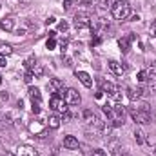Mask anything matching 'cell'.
Segmentation results:
<instances>
[{
  "label": "cell",
  "mask_w": 156,
  "mask_h": 156,
  "mask_svg": "<svg viewBox=\"0 0 156 156\" xmlns=\"http://www.w3.org/2000/svg\"><path fill=\"white\" fill-rule=\"evenodd\" d=\"M75 75H76V78L83 83V87H87V89H91V87H93V78L89 76L85 71H76Z\"/></svg>",
  "instance_id": "cell-10"
},
{
  "label": "cell",
  "mask_w": 156,
  "mask_h": 156,
  "mask_svg": "<svg viewBox=\"0 0 156 156\" xmlns=\"http://www.w3.org/2000/svg\"><path fill=\"white\" fill-rule=\"evenodd\" d=\"M107 66H109V69H111L116 76H122V75L125 73L123 64H120V62H116V60H109V62H107Z\"/></svg>",
  "instance_id": "cell-9"
},
{
  "label": "cell",
  "mask_w": 156,
  "mask_h": 156,
  "mask_svg": "<svg viewBox=\"0 0 156 156\" xmlns=\"http://www.w3.org/2000/svg\"><path fill=\"white\" fill-rule=\"evenodd\" d=\"M102 111H104L107 116H113V107H111V105H107V104H105V105L102 107Z\"/></svg>",
  "instance_id": "cell-30"
},
{
  "label": "cell",
  "mask_w": 156,
  "mask_h": 156,
  "mask_svg": "<svg viewBox=\"0 0 156 156\" xmlns=\"http://www.w3.org/2000/svg\"><path fill=\"white\" fill-rule=\"evenodd\" d=\"M153 154L156 156V145H154V147H153Z\"/></svg>",
  "instance_id": "cell-44"
},
{
  "label": "cell",
  "mask_w": 156,
  "mask_h": 156,
  "mask_svg": "<svg viewBox=\"0 0 156 156\" xmlns=\"http://www.w3.org/2000/svg\"><path fill=\"white\" fill-rule=\"evenodd\" d=\"M16 156H40L38 151H35V147L31 145H20L16 149Z\"/></svg>",
  "instance_id": "cell-8"
},
{
  "label": "cell",
  "mask_w": 156,
  "mask_h": 156,
  "mask_svg": "<svg viewBox=\"0 0 156 156\" xmlns=\"http://www.w3.org/2000/svg\"><path fill=\"white\" fill-rule=\"evenodd\" d=\"M62 58H64V64H66V67H73V60H71L67 55H62Z\"/></svg>",
  "instance_id": "cell-29"
},
{
  "label": "cell",
  "mask_w": 156,
  "mask_h": 156,
  "mask_svg": "<svg viewBox=\"0 0 156 156\" xmlns=\"http://www.w3.org/2000/svg\"><path fill=\"white\" fill-rule=\"evenodd\" d=\"M94 2H96V0H80L78 5H85V7H89V5H94Z\"/></svg>",
  "instance_id": "cell-31"
},
{
  "label": "cell",
  "mask_w": 156,
  "mask_h": 156,
  "mask_svg": "<svg viewBox=\"0 0 156 156\" xmlns=\"http://www.w3.org/2000/svg\"><path fill=\"white\" fill-rule=\"evenodd\" d=\"M147 87H149V93H156V76L147 78Z\"/></svg>",
  "instance_id": "cell-22"
},
{
  "label": "cell",
  "mask_w": 156,
  "mask_h": 156,
  "mask_svg": "<svg viewBox=\"0 0 156 156\" xmlns=\"http://www.w3.org/2000/svg\"><path fill=\"white\" fill-rule=\"evenodd\" d=\"M134 140H136V144H138V145H144V144L147 142L145 133H144L142 129H136V131H134Z\"/></svg>",
  "instance_id": "cell-17"
},
{
  "label": "cell",
  "mask_w": 156,
  "mask_h": 156,
  "mask_svg": "<svg viewBox=\"0 0 156 156\" xmlns=\"http://www.w3.org/2000/svg\"><path fill=\"white\" fill-rule=\"evenodd\" d=\"M102 44V35H96L94 38L91 40V45H100Z\"/></svg>",
  "instance_id": "cell-34"
},
{
  "label": "cell",
  "mask_w": 156,
  "mask_h": 156,
  "mask_svg": "<svg viewBox=\"0 0 156 156\" xmlns=\"http://www.w3.org/2000/svg\"><path fill=\"white\" fill-rule=\"evenodd\" d=\"M113 115L116 116L115 120H125V107H123L120 102H118L116 105L113 107Z\"/></svg>",
  "instance_id": "cell-15"
},
{
  "label": "cell",
  "mask_w": 156,
  "mask_h": 156,
  "mask_svg": "<svg viewBox=\"0 0 156 156\" xmlns=\"http://www.w3.org/2000/svg\"><path fill=\"white\" fill-rule=\"evenodd\" d=\"M0 83H2V76H0Z\"/></svg>",
  "instance_id": "cell-45"
},
{
  "label": "cell",
  "mask_w": 156,
  "mask_h": 156,
  "mask_svg": "<svg viewBox=\"0 0 156 156\" xmlns=\"http://www.w3.org/2000/svg\"><path fill=\"white\" fill-rule=\"evenodd\" d=\"M5 66H7V56L0 53V67H5Z\"/></svg>",
  "instance_id": "cell-35"
},
{
  "label": "cell",
  "mask_w": 156,
  "mask_h": 156,
  "mask_svg": "<svg viewBox=\"0 0 156 156\" xmlns=\"http://www.w3.org/2000/svg\"><path fill=\"white\" fill-rule=\"evenodd\" d=\"M35 66H37V60H35V56H29V58H26V62H24V67H26L27 71H31Z\"/></svg>",
  "instance_id": "cell-20"
},
{
  "label": "cell",
  "mask_w": 156,
  "mask_h": 156,
  "mask_svg": "<svg viewBox=\"0 0 156 156\" xmlns=\"http://www.w3.org/2000/svg\"><path fill=\"white\" fill-rule=\"evenodd\" d=\"M45 45H47V49L51 51V49H55V47H56V40H55V38H49V40H47V44H45Z\"/></svg>",
  "instance_id": "cell-32"
},
{
  "label": "cell",
  "mask_w": 156,
  "mask_h": 156,
  "mask_svg": "<svg viewBox=\"0 0 156 156\" xmlns=\"http://www.w3.org/2000/svg\"><path fill=\"white\" fill-rule=\"evenodd\" d=\"M73 4H75L73 0H64V9H71V7H73Z\"/></svg>",
  "instance_id": "cell-38"
},
{
  "label": "cell",
  "mask_w": 156,
  "mask_h": 156,
  "mask_svg": "<svg viewBox=\"0 0 156 156\" xmlns=\"http://www.w3.org/2000/svg\"><path fill=\"white\" fill-rule=\"evenodd\" d=\"M64 147L66 149H69V151H75L80 147V144H78L76 136H73V134H67V136H64Z\"/></svg>",
  "instance_id": "cell-7"
},
{
  "label": "cell",
  "mask_w": 156,
  "mask_h": 156,
  "mask_svg": "<svg viewBox=\"0 0 156 156\" xmlns=\"http://www.w3.org/2000/svg\"><path fill=\"white\" fill-rule=\"evenodd\" d=\"M0 27L4 31H15V18H2L0 20Z\"/></svg>",
  "instance_id": "cell-14"
},
{
  "label": "cell",
  "mask_w": 156,
  "mask_h": 156,
  "mask_svg": "<svg viewBox=\"0 0 156 156\" xmlns=\"http://www.w3.org/2000/svg\"><path fill=\"white\" fill-rule=\"evenodd\" d=\"M0 53L5 55V56H9V55H13V47L9 44H0Z\"/></svg>",
  "instance_id": "cell-21"
},
{
  "label": "cell",
  "mask_w": 156,
  "mask_h": 156,
  "mask_svg": "<svg viewBox=\"0 0 156 156\" xmlns=\"http://www.w3.org/2000/svg\"><path fill=\"white\" fill-rule=\"evenodd\" d=\"M4 122H5V123H11V122H13V116H11V113H5V115H4Z\"/></svg>",
  "instance_id": "cell-39"
},
{
  "label": "cell",
  "mask_w": 156,
  "mask_h": 156,
  "mask_svg": "<svg viewBox=\"0 0 156 156\" xmlns=\"http://www.w3.org/2000/svg\"><path fill=\"white\" fill-rule=\"evenodd\" d=\"M91 156H107V153L104 149H93L91 151Z\"/></svg>",
  "instance_id": "cell-27"
},
{
  "label": "cell",
  "mask_w": 156,
  "mask_h": 156,
  "mask_svg": "<svg viewBox=\"0 0 156 156\" xmlns=\"http://www.w3.org/2000/svg\"><path fill=\"white\" fill-rule=\"evenodd\" d=\"M16 35H26V29H16Z\"/></svg>",
  "instance_id": "cell-43"
},
{
  "label": "cell",
  "mask_w": 156,
  "mask_h": 156,
  "mask_svg": "<svg viewBox=\"0 0 156 156\" xmlns=\"http://www.w3.org/2000/svg\"><path fill=\"white\" fill-rule=\"evenodd\" d=\"M31 73H33V76H35V78H40L42 75H44V67H42L40 64H37V66L31 69Z\"/></svg>",
  "instance_id": "cell-23"
},
{
  "label": "cell",
  "mask_w": 156,
  "mask_h": 156,
  "mask_svg": "<svg viewBox=\"0 0 156 156\" xmlns=\"http://www.w3.org/2000/svg\"><path fill=\"white\" fill-rule=\"evenodd\" d=\"M33 73H31V71H27V73H26V76H24V80H26V82H27V83H31V82H33Z\"/></svg>",
  "instance_id": "cell-36"
},
{
  "label": "cell",
  "mask_w": 156,
  "mask_h": 156,
  "mask_svg": "<svg viewBox=\"0 0 156 156\" xmlns=\"http://www.w3.org/2000/svg\"><path fill=\"white\" fill-rule=\"evenodd\" d=\"M129 115L136 123H151V115L140 111L138 107H129Z\"/></svg>",
  "instance_id": "cell-5"
},
{
  "label": "cell",
  "mask_w": 156,
  "mask_h": 156,
  "mask_svg": "<svg viewBox=\"0 0 156 156\" xmlns=\"http://www.w3.org/2000/svg\"><path fill=\"white\" fill-rule=\"evenodd\" d=\"M118 45H120V51H122L123 55H127L129 49H131V38H129V37H122V38L118 40Z\"/></svg>",
  "instance_id": "cell-13"
},
{
  "label": "cell",
  "mask_w": 156,
  "mask_h": 156,
  "mask_svg": "<svg viewBox=\"0 0 156 156\" xmlns=\"http://www.w3.org/2000/svg\"><path fill=\"white\" fill-rule=\"evenodd\" d=\"M82 116H83V120H85V122H89V123H91V122H93V118H94V113H93L91 109H83Z\"/></svg>",
  "instance_id": "cell-24"
},
{
  "label": "cell",
  "mask_w": 156,
  "mask_h": 156,
  "mask_svg": "<svg viewBox=\"0 0 156 156\" xmlns=\"http://www.w3.org/2000/svg\"><path fill=\"white\" fill-rule=\"evenodd\" d=\"M94 98H96V100H102V98H104V91H96V93H94Z\"/></svg>",
  "instance_id": "cell-40"
},
{
  "label": "cell",
  "mask_w": 156,
  "mask_h": 156,
  "mask_svg": "<svg viewBox=\"0 0 156 156\" xmlns=\"http://www.w3.org/2000/svg\"><path fill=\"white\" fill-rule=\"evenodd\" d=\"M55 22H56V18H55V16H49V18L45 20V24H47V26H49V24H55Z\"/></svg>",
  "instance_id": "cell-41"
},
{
  "label": "cell",
  "mask_w": 156,
  "mask_h": 156,
  "mask_svg": "<svg viewBox=\"0 0 156 156\" xmlns=\"http://www.w3.org/2000/svg\"><path fill=\"white\" fill-rule=\"evenodd\" d=\"M147 78H149V73H147V71H140V73L136 75V80H138L140 83H144V82H147Z\"/></svg>",
  "instance_id": "cell-25"
},
{
  "label": "cell",
  "mask_w": 156,
  "mask_h": 156,
  "mask_svg": "<svg viewBox=\"0 0 156 156\" xmlns=\"http://www.w3.org/2000/svg\"><path fill=\"white\" fill-rule=\"evenodd\" d=\"M49 87L55 91V93H60L64 89V80L62 78H49Z\"/></svg>",
  "instance_id": "cell-12"
},
{
  "label": "cell",
  "mask_w": 156,
  "mask_h": 156,
  "mask_svg": "<svg viewBox=\"0 0 156 156\" xmlns=\"http://www.w3.org/2000/svg\"><path fill=\"white\" fill-rule=\"evenodd\" d=\"M149 33H151V37H154L156 38V20L154 22H151V26H149Z\"/></svg>",
  "instance_id": "cell-33"
},
{
  "label": "cell",
  "mask_w": 156,
  "mask_h": 156,
  "mask_svg": "<svg viewBox=\"0 0 156 156\" xmlns=\"http://www.w3.org/2000/svg\"><path fill=\"white\" fill-rule=\"evenodd\" d=\"M27 94H29V98H31L33 104H40V102H42V93H40L38 87H29Z\"/></svg>",
  "instance_id": "cell-11"
},
{
  "label": "cell",
  "mask_w": 156,
  "mask_h": 156,
  "mask_svg": "<svg viewBox=\"0 0 156 156\" xmlns=\"http://www.w3.org/2000/svg\"><path fill=\"white\" fill-rule=\"evenodd\" d=\"M122 156H127V154H122Z\"/></svg>",
  "instance_id": "cell-46"
},
{
  "label": "cell",
  "mask_w": 156,
  "mask_h": 156,
  "mask_svg": "<svg viewBox=\"0 0 156 156\" xmlns=\"http://www.w3.org/2000/svg\"><path fill=\"white\" fill-rule=\"evenodd\" d=\"M58 29H60L62 33H67V31H69V24H67L66 20H62V22L58 24Z\"/></svg>",
  "instance_id": "cell-26"
},
{
  "label": "cell",
  "mask_w": 156,
  "mask_h": 156,
  "mask_svg": "<svg viewBox=\"0 0 156 156\" xmlns=\"http://www.w3.org/2000/svg\"><path fill=\"white\" fill-rule=\"evenodd\" d=\"M149 76H156V62H151V66H149Z\"/></svg>",
  "instance_id": "cell-28"
},
{
  "label": "cell",
  "mask_w": 156,
  "mask_h": 156,
  "mask_svg": "<svg viewBox=\"0 0 156 156\" xmlns=\"http://www.w3.org/2000/svg\"><path fill=\"white\" fill-rule=\"evenodd\" d=\"M107 149H109L113 154H120L118 151H122V149H120V144H118V140H111V142L107 144Z\"/></svg>",
  "instance_id": "cell-18"
},
{
  "label": "cell",
  "mask_w": 156,
  "mask_h": 156,
  "mask_svg": "<svg viewBox=\"0 0 156 156\" xmlns=\"http://www.w3.org/2000/svg\"><path fill=\"white\" fill-rule=\"evenodd\" d=\"M60 123H62V120H60V116H56V115H51V116L47 118V127H51V129H58Z\"/></svg>",
  "instance_id": "cell-16"
},
{
  "label": "cell",
  "mask_w": 156,
  "mask_h": 156,
  "mask_svg": "<svg viewBox=\"0 0 156 156\" xmlns=\"http://www.w3.org/2000/svg\"><path fill=\"white\" fill-rule=\"evenodd\" d=\"M94 5H98L100 9H111L113 7V0H96Z\"/></svg>",
  "instance_id": "cell-19"
},
{
  "label": "cell",
  "mask_w": 156,
  "mask_h": 156,
  "mask_svg": "<svg viewBox=\"0 0 156 156\" xmlns=\"http://www.w3.org/2000/svg\"><path fill=\"white\" fill-rule=\"evenodd\" d=\"M62 93H64V100L67 102V105H80V102H82V96H80V93H78L76 89H73V87H67L66 91L62 89Z\"/></svg>",
  "instance_id": "cell-4"
},
{
  "label": "cell",
  "mask_w": 156,
  "mask_h": 156,
  "mask_svg": "<svg viewBox=\"0 0 156 156\" xmlns=\"http://www.w3.org/2000/svg\"><path fill=\"white\" fill-rule=\"evenodd\" d=\"M111 13H113V16L116 20H127L131 16V4L127 0H118V2L113 4Z\"/></svg>",
  "instance_id": "cell-1"
},
{
  "label": "cell",
  "mask_w": 156,
  "mask_h": 156,
  "mask_svg": "<svg viewBox=\"0 0 156 156\" xmlns=\"http://www.w3.org/2000/svg\"><path fill=\"white\" fill-rule=\"evenodd\" d=\"M91 22H93V18L85 11H78L76 15H75V26H76V29H80V31L91 29Z\"/></svg>",
  "instance_id": "cell-2"
},
{
  "label": "cell",
  "mask_w": 156,
  "mask_h": 156,
  "mask_svg": "<svg viewBox=\"0 0 156 156\" xmlns=\"http://www.w3.org/2000/svg\"><path fill=\"white\" fill-rule=\"evenodd\" d=\"M134 20H140V16H138V15H133V16H131V22H134Z\"/></svg>",
  "instance_id": "cell-42"
},
{
  "label": "cell",
  "mask_w": 156,
  "mask_h": 156,
  "mask_svg": "<svg viewBox=\"0 0 156 156\" xmlns=\"http://www.w3.org/2000/svg\"><path fill=\"white\" fill-rule=\"evenodd\" d=\"M9 100V94L5 91H0V102H7Z\"/></svg>",
  "instance_id": "cell-37"
},
{
  "label": "cell",
  "mask_w": 156,
  "mask_h": 156,
  "mask_svg": "<svg viewBox=\"0 0 156 156\" xmlns=\"http://www.w3.org/2000/svg\"><path fill=\"white\" fill-rule=\"evenodd\" d=\"M102 89H104V93H107L109 98H113L115 102H120L122 93H120V89H118L115 83H111V82H102Z\"/></svg>",
  "instance_id": "cell-6"
},
{
  "label": "cell",
  "mask_w": 156,
  "mask_h": 156,
  "mask_svg": "<svg viewBox=\"0 0 156 156\" xmlns=\"http://www.w3.org/2000/svg\"><path fill=\"white\" fill-rule=\"evenodd\" d=\"M49 107H51L53 111H56V113H67V102L64 100V96H60V94H56V93L51 96Z\"/></svg>",
  "instance_id": "cell-3"
}]
</instances>
